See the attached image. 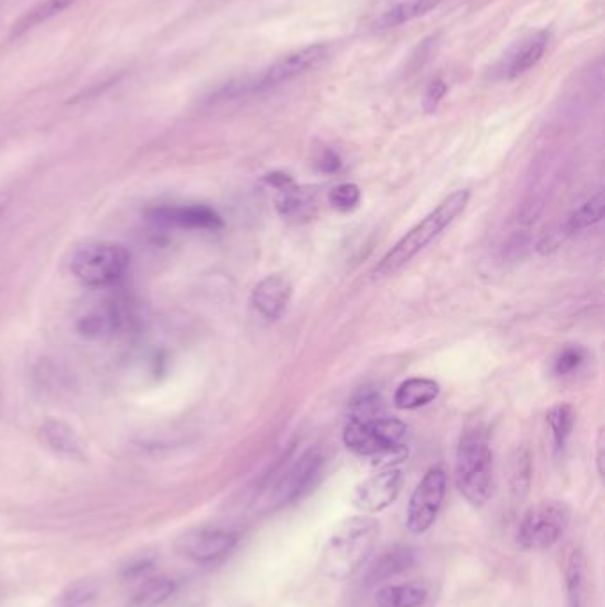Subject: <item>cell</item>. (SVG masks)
<instances>
[{"mask_svg":"<svg viewBox=\"0 0 605 607\" xmlns=\"http://www.w3.org/2000/svg\"><path fill=\"white\" fill-rule=\"evenodd\" d=\"M132 256L125 245L116 242H89L71 256L70 270L75 279L91 288L118 283L130 267Z\"/></svg>","mask_w":605,"mask_h":607,"instance_id":"5","label":"cell"},{"mask_svg":"<svg viewBox=\"0 0 605 607\" xmlns=\"http://www.w3.org/2000/svg\"><path fill=\"white\" fill-rule=\"evenodd\" d=\"M401 473L394 469H384L382 473L373 474L368 480L359 483L354 490L352 503L357 510L364 513H377L393 505L400 494Z\"/></svg>","mask_w":605,"mask_h":607,"instance_id":"11","label":"cell"},{"mask_svg":"<svg viewBox=\"0 0 605 607\" xmlns=\"http://www.w3.org/2000/svg\"><path fill=\"white\" fill-rule=\"evenodd\" d=\"M586 359H588L586 348L579 347V345L565 347L556 355L554 364H552V373L556 377H568L579 370L582 364L586 363Z\"/></svg>","mask_w":605,"mask_h":607,"instance_id":"28","label":"cell"},{"mask_svg":"<svg viewBox=\"0 0 605 607\" xmlns=\"http://www.w3.org/2000/svg\"><path fill=\"white\" fill-rule=\"evenodd\" d=\"M570 517V506L563 501L547 499L536 503L527 510L524 519L520 521L517 533L520 547L529 551H542L556 544L559 538L565 535Z\"/></svg>","mask_w":605,"mask_h":607,"instance_id":"6","label":"cell"},{"mask_svg":"<svg viewBox=\"0 0 605 607\" xmlns=\"http://www.w3.org/2000/svg\"><path fill=\"white\" fill-rule=\"evenodd\" d=\"M492 474L494 457L487 432L480 426L467 428L456 450V487L469 503L483 506L492 496Z\"/></svg>","mask_w":605,"mask_h":607,"instance_id":"4","label":"cell"},{"mask_svg":"<svg viewBox=\"0 0 605 607\" xmlns=\"http://www.w3.org/2000/svg\"><path fill=\"white\" fill-rule=\"evenodd\" d=\"M604 206V194L598 192L597 196L588 199L584 205L579 206V208L566 219V222L561 226V231H559V233H550L549 237L545 238V242H542V247L549 245L550 249H556L559 242H561L563 238L568 237V235H574V233H579L582 229H588L591 228V226H595V224L602 221V217H604ZM549 247H547V249H549Z\"/></svg>","mask_w":605,"mask_h":607,"instance_id":"15","label":"cell"},{"mask_svg":"<svg viewBox=\"0 0 605 607\" xmlns=\"http://www.w3.org/2000/svg\"><path fill=\"white\" fill-rule=\"evenodd\" d=\"M584 579H586V561L581 551H574L566 567V590H568L570 607L582 606Z\"/></svg>","mask_w":605,"mask_h":607,"instance_id":"27","label":"cell"},{"mask_svg":"<svg viewBox=\"0 0 605 607\" xmlns=\"http://www.w3.org/2000/svg\"><path fill=\"white\" fill-rule=\"evenodd\" d=\"M41 434L45 437L48 446L52 450L68 455V457H82V442L77 432L66 425L64 421L57 419H48L41 428Z\"/></svg>","mask_w":605,"mask_h":607,"instance_id":"21","label":"cell"},{"mask_svg":"<svg viewBox=\"0 0 605 607\" xmlns=\"http://www.w3.org/2000/svg\"><path fill=\"white\" fill-rule=\"evenodd\" d=\"M9 205V194L8 192H2L0 190V213L6 210V206Z\"/></svg>","mask_w":605,"mask_h":607,"instance_id":"33","label":"cell"},{"mask_svg":"<svg viewBox=\"0 0 605 607\" xmlns=\"http://www.w3.org/2000/svg\"><path fill=\"white\" fill-rule=\"evenodd\" d=\"M291 293L293 286L290 279L283 274H272L254 286L252 304L261 316L268 320H279L290 304Z\"/></svg>","mask_w":605,"mask_h":607,"instance_id":"13","label":"cell"},{"mask_svg":"<svg viewBox=\"0 0 605 607\" xmlns=\"http://www.w3.org/2000/svg\"><path fill=\"white\" fill-rule=\"evenodd\" d=\"M79 0H47L40 4L38 8L32 9L27 15L15 24L13 27V36H22L24 32L31 31L36 25L47 22L54 16L61 15L66 9L71 8L73 4H77Z\"/></svg>","mask_w":605,"mask_h":607,"instance_id":"24","label":"cell"},{"mask_svg":"<svg viewBox=\"0 0 605 607\" xmlns=\"http://www.w3.org/2000/svg\"><path fill=\"white\" fill-rule=\"evenodd\" d=\"M439 393L440 386L435 380L414 377V379L405 380L396 389L394 405L400 410L421 409L428 403H432L433 400H437Z\"/></svg>","mask_w":605,"mask_h":607,"instance_id":"17","label":"cell"},{"mask_svg":"<svg viewBox=\"0 0 605 607\" xmlns=\"http://www.w3.org/2000/svg\"><path fill=\"white\" fill-rule=\"evenodd\" d=\"M98 593L100 584L91 577H84L64 588L57 599V607H91Z\"/></svg>","mask_w":605,"mask_h":607,"instance_id":"25","label":"cell"},{"mask_svg":"<svg viewBox=\"0 0 605 607\" xmlns=\"http://www.w3.org/2000/svg\"><path fill=\"white\" fill-rule=\"evenodd\" d=\"M469 190H456L451 196L444 199L430 215L410 229L398 244L394 245L384 260L378 263L375 274L380 277L393 276L394 272L403 269L412 258L425 249L426 245L439 237L451 222L455 221L460 213L464 212L469 203Z\"/></svg>","mask_w":605,"mask_h":607,"instance_id":"3","label":"cell"},{"mask_svg":"<svg viewBox=\"0 0 605 607\" xmlns=\"http://www.w3.org/2000/svg\"><path fill=\"white\" fill-rule=\"evenodd\" d=\"M446 473L442 467H432L419 481L410 497L407 528L414 535H423L432 528L446 496Z\"/></svg>","mask_w":605,"mask_h":607,"instance_id":"7","label":"cell"},{"mask_svg":"<svg viewBox=\"0 0 605 607\" xmlns=\"http://www.w3.org/2000/svg\"><path fill=\"white\" fill-rule=\"evenodd\" d=\"M316 164H318V169H320L322 173L329 174L338 173V171H341V167H343V162H341L338 153L332 150L323 151Z\"/></svg>","mask_w":605,"mask_h":607,"instance_id":"31","label":"cell"},{"mask_svg":"<svg viewBox=\"0 0 605 607\" xmlns=\"http://www.w3.org/2000/svg\"><path fill=\"white\" fill-rule=\"evenodd\" d=\"M238 537L228 529H194L176 540V551L194 563L222 560L235 549Z\"/></svg>","mask_w":605,"mask_h":607,"instance_id":"9","label":"cell"},{"mask_svg":"<svg viewBox=\"0 0 605 607\" xmlns=\"http://www.w3.org/2000/svg\"><path fill=\"white\" fill-rule=\"evenodd\" d=\"M174 592V583L167 577H153L142 584L126 607H160Z\"/></svg>","mask_w":605,"mask_h":607,"instance_id":"23","label":"cell"},{"mask_svg":"<svg viewBox=\"0 0 605 607\" xmlns=\"http://www.w3.org/2000/svg\"><path fill=\"white\" fill-rule=\"evenodd\" d=\"M323 457L318 451H309L297 460V464L284 474L272 492V506H284L304 496L315 485L322 473Z\"/></svg>","mask_w":605,"mask_h":607,"instance_id":"10","label":"cell"},{"mask_svg":"<svg viewBox=\"0 0 605 607\" xmlns=\"http://www.w3.org/2000/svg\"><path fill=\"white\" fill-rule=\"evenodd\" d=\"M428 600L423 584H393L384 586L375 595L378 607H421Z\"/></svg>","mask_w":605,"mask_h":607,"instance_id":"20","label":"cell"},{"mask_svg":"<svg viewBox=\"0 0 605 607\" xmlns=\"http://www.w3.org/2000/svg\"><path fill=\"white\" fill-rule=\"evenodd\" d=\"M446 93H448V84L442 79H433L428 84V87H426L425 100H423L425 111H435L439 107V103L442 102V98L446 96Z\"/></svg>","mask_w":605,"mask_h":607,"instance_id":"30","label":"cell"},{"mask_svg":"<svg viewBox=\"0 0 605 607\" xmlns=\"http://www.w3.org/2000/svg\"><path fill=\"white\" fill-rule=\"evenodd\" d=\"M405 435L407 425L400 419L389 418L384 412L371 418L348 416L343 441L355 455L371 458L373 466L394 469L409 455L403 444Z\"/></svg>","mask_w":605,"mask_h":607,"instance_id":"1","label":"cell"},{"mask_svg":"<svg viewBox=\"0 0 605 607\" xmlns=\"http://www.w3.org/2000/svg\"><path fill=\"white\" fill-rule=\"evenodd\" d=\"M575 412L572 405L568 403H558L547 412V425L552 432V439L558 450H563L566 446L568 437L574 430Z\"/></svg>","mask_w":605,"mask_h":607,"instance_id":"26","label":"cell"},{"mask_svg":"<svg viewBox=\"0 0 605 607\" xmlns=\"http://www.w3.org/2000/svg\"><path fill=\"white\" fill-rule=\"evenodd\" d=\"M598 458H597V464H598V474H600V476H602V473H604V437H602V432H600V435H598Z\"/></svg>","mask_w":605,"mask_h":607,"instance_id":"32","label":"cell"},{"mask_svg":"<svg viewBox=\"0 0 605 607\" xmlns=\"http://www.w3.org/2000/svg\"><path fill=\"white\" fill-rule=\"evenodd\" d=\"M275 192H277L275 205L284 217H291V219L309 217L315 208L316 190L304 189L293 182L288 187L275 190Z\"/></svg>","mask_w":605,"mask_h":607,"instance_id":"19","label":"cell"},{"mask_svg":"<svg viewBox=\"0 0 605 607\" xmlns=\"http://www.w3.org/2000/svg\"><path fill=\"white\" fill-rule=\"evenodd\" d=\"M123 311L118 302L102 300L89 308L77 318V329L82 336L91 339L107 338L121 329Z\"/></svg>","mask_w":605,"mask_h":607,"instance_id":"14","label":"cell"},{"mask_svg":"<svg viewBox=\"0 0 605 607\" xmlns=\"http://www.w3.org/2000/svg\"><path fill=\"white\" fill-rule=\"evenodd\" d=\"M440 2L442 0H403L378 16L375 27L378 31H387V29L409 24L416 18L428 15L430 11L439 6Z\"/></svg>","mask_w":605,"mask_h":607,"instance_id":"18","label":"cell"},{"mask_svg":"<svg viewBox=\"0 0 605 607\" xmlns=\"http://www.w3.org/2000/svg\"><path fill=\"white\" fill-rule=\"evenodd\" d=\"M378 533V522L368 515H355L339 524L323 547L320 563L323 574L334 581L355 576L370 560Z\"/></svg>","mask_w":605,"mask_h":607,"instance_id":"2","label":"cell"},{"mask_svg":"<svg viewBox=\"0 0 605 607\" xmlns=\"http://www.w3.org/2000/svg\"><path fill=\"white\" fill-rule=\"evenodd\" d=\"M329 201L339 212H352L361 203V189L354 183H341L330 190Z\"/></svg>","mask_w":605,"mask_h":607,"instance_id":"29","label":"cell"},{"mask_svg":"<svg viewBox=\"0 0 605 607\" xmlns=\"http://www.w3.org/2000/svg\"><path fill=\"white\" fill-rule=\"evenodd\" d=\"M327 54H329V45L325 43H316L290 52L277 59L265 73H261L260 77L252 79L249 82V91H265L270 87L281 86L290 80L299 79L300 75L322 63Z\"/></svg>","mask_w":605,"mask_h":607,"instance_id":"8","label":"cell"},{"mask_svg":"<svg viewBox=\"0 0 605 607\" xmlns=\"http://www.w3.org/2000/svg\"><path fill=\"white\" fill-rule=\"evenodd\" d=\"M414 563V552L409 547H394L385 551L368 572V584H377L400 574Z\"/></svg>","mask_w":605,"mask_h":607,"instance_id":"22","label":"cell"},{"mask_svg":"<svg viewBox=\"0 0 605 607\" xmlns=\"http://www.w3.org/2000/svg\"><path fill=\"white\" fill-rule=\"evenodd\" d=\"M151 221L169 228L219 231L224 222L219 213L205 205H165L151 212Z\"/></svg>","mask_w":605,"mask_h":607,"instance_id":"12","label":"cell"},{"mask_svg":"<svg viewBox=\"0 0 605 607\" xmlns=\"http://www.w3.org/2000/svg\"><path fill=\"white\" fill-rule=\"evenodd\" d=\"M549 47V34L547 32H538L531 36L529 40L520 43L519 47L513 50V54L508 57V61L503 66L504 79H519L536 64L542 61L545 56V50Z\"/></svg>","mask_w":605,"mask_h":607,"instance_id":"16","label":"cell"}]
</instances>
